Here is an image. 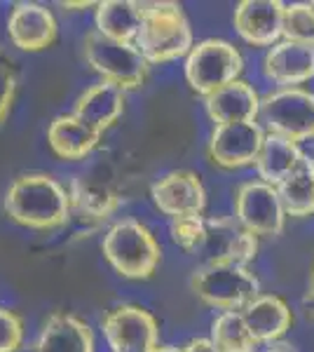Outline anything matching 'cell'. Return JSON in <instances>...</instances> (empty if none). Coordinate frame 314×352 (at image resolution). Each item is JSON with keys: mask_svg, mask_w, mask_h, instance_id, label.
<instances>
[{"mask_svg": "<svg viewBox=\"0 0 314 352\" xmlns=\"http://www.w3.org/2000/svg\"><path fill=\"white\" fill-rule=\"evenodd\" d=\"M192 294L223 312H242L260 296V282L247 265L211 263L202 265L190 277Z\"/></svg>", "mask_w": 314, "mask_h": 352, "instance_id": "cell-4", "label": "cell"}, {"mask_svg": "<svg viewBox=\"0 0 314 352\" xmlns=\"http://www.w3.org/2000/svg\"><path fill=\"white\" fill-rule=\"evenodd\" d=\"M211 343L218 352H256L258 340L254 338L251 329L242 312H221L211 322Z\"/></svg>", "mask_w": 314, "mask_h": 352, "instance_id": "cell-25", "label": "cell"}, {"mask_svg": "<svg viewBox=\"0 0 314 352\" xmlns=\"http://www.w3.org/2000/svg\"><path fill=\"white\" fill-rule=\"evenodd\" d=\"M256 252H258V237L244 230L237 221L225 217L204 219V235L197 252V256L204 261V265H247L249 261L256 258Z\"/></svg>", "mask_w": 314, "mask_h": 352, "instance_id": "cell-10", "label": "cell"}, {"mask_svg": "<svg viewBox=\"0 0 314 352\" xmlns=\"http://www.w3.org/2000/svg\"><path fill=\"white\" fill-rule=\"evenodd\" d=\"M71 195L54 176L21 174L5 192V214L33 230H54L68 223Z\"/></svg>", "mask_w": 314, "mask_h": 352, "instance_id": "cell-1", "label": "cell"}, {"mask_svg": "<svg viewBox=\"0 0 314 352\" xmlns=\"http://www.w3.org/2000/svg\"><path fill=\"white\" fill-rule=\"evenodd\" d=\"M242 315L247 320L254 338L265 345L282 340V336L293 324V315H291L287 300L272 296V294H260L254 303L242 310Z\"/></svg>", "mask_w": 314, "mask_h": 352, "instance_id": "cell-21", "label": "cell"}, {"mask_svg": "<svg viewBox=\"0 0 314 352\" xmlns=\"http://www.w3.org/2000/svg\"><path fill=\"white\" fill-rule=\"evenodd\" d=\"M284 10L279 0H242L235 8V28L244 43L272 47L284 31Z\"/></svg>", "mask_w": 314, "mask_h": 352, "instance_id": "cell-13", "label": "cell"}, {"mask_svg": "<svg viewBox=\"0 0 314 352\" xmlns=\"http://www.w3.org/2000/svg\"><path fill=\"white\" fill-rule=\"evenodd\" d=\"M265 136L267 134L258 122L216 124L207 146L209 160L223 169H242L256 164Z\"/></svg>", "mask_w": 314, "mask_h": 352, "instance_id": "cell-11", "label": "cell"}, {"mask_svg": "<svg viewBox=\"0 0 314 352\" xmlns=\"http://www.w3.org/2000/svg\"><path fill=\"white\" fill-rule=\"evenodd\" d=\"M287 217H310L314 214V157L302 153L298 167L277 186Z\"/></svg>", "mask_w": 314, "mask_h": 352, "instance_id": "cell-24", "label": "cell"}, {"mask_svg": "<svg viewBox=\"0 0 314 352\" xmlns=\"http://www.w3.org/2000/svg\"><path fill=\"white\" fill-rule=\"evenodd\" d=\"M24 340V322L16 312L0 308V352H16Z\"/></svg>", "mask_w": 314, "mask_h": 352, "instance_id": "cell-29", "label": "cell"}, {"mask_svg": "<svg viewBox=\"0 0 314 352\" xmlns=\"http://www.w3.org/2000/svg\"><path fill=\"white\" fill-rule=\"evenodd\" d=\"M144 26V3L106 0L96 5V31L120 43H136Z\"/></svg>", "mask_w": 314, "mask_h": 352, "instance_id": "cell-22", "label": "cell"}, {"mask_svg": "<svg viewBox=\"0 0 314 352\" xmlns=\"http://www.w3.org/2000/svg\"><path fill=\"white\" fill-rule=\"evenodd\" d=\"M260 122L270 134L293 144L314 139V92L302 87L277 89L262 96Z\"/></svg>", "mask_w": 314, "mask_h": 352, "instance_id": "cell-7", "label": "cell"}, {"mask_svg": "<svg viewBox=\"0 0 314 352\" xmlns=\"http://www.w3.org/2000/svg\"><path fill=\"white\" fill-rule=\"evenodd\" d=\"M284 41L310 45L314 47V5L312 3H291L284 10Z\"/></svg>", "mask_w": 314, "mask_h": 352, "instance_id": "cell-26", "label": "cell"}, {"mask_svg": "<svg viewBox=\"0 0 314 352\" xmlns=\"http://www.w3.org/2000/svg\"><path fill=\"white\" fill-rule=\"evenodd\" d=\"M262 76L282 89L298 87L314 78V47L291 41H279L262 56Z\"/></svg>", "mask_w": 314, "mask_h": 352, "instance_id": "cell-14", "label": "cell"}, {"mask_svg": "<svg viewBox=\"0 0 314 352\" xmlns=\"http://www.w3.org/2000/svg\"><path fill=\"white\" fill-rule=\"evenodd\" d=\"M262 96L247 80H235L204 99L209 118L216 124L256 122L260 116Z\"/></svg>", "mask_w": 314, "mask_h": 352, "instance_id": "cell-16", "label": "cell"}, {"mask_svg": "<svg viewBox=\"0 0 314 352\" xmlns=\"http://www.w3.org/2000/svg\"><path fill=\"white\" fill-rule=\"evenodd\" d=\"M262 352H298L293 343H287V340H275V343H267Z\"/></svg>", "mask_w": 314, "mask_h": 352, "instance_id": "cell-32", "label": "cell"}, {"mask_svg": "<svg viewBox=\"0 0 314 352\" xmlns=\"http://www.w3.org/2000/svg\"><path fill=\"white\" fill-rule=\"evenodd\" d=\"M155 352H181V348H174V345H159Z\"/></svg>", "mask_w": 314, "mask_h": 352, "instance_id": "cell-34", "label": "cell"}, {"mask_svg": "<svg viewBox=\"0 0 314 352\" xmlns=\"http://www.w3.org/2000/svg\"><path fill=\"white\" fill-rule=\"evenodd\" d=\"M181 352H218V350L211 343V338H192L181 348Z\"/></svg>", "mask_w": 314, "mask_h": 352, "instance_id": "cell-31", "label": "cell"}, {"mask_svg": "<svg viewBox=\"0 0 314 352\" xmlns=\"http://www.w3.org/2000/svg\"><path fill=\"white\" fill-rule=\"evenodd\" d=\"M150 197L155 207L164 217L183 219V217H202L207 207V190L195 172L179 169L157 179L150 188Z\"/></svg>", "mask_w": 314, "mask_h": 352, "instance_id": "cell-12", "label": "cell"}, {"mask_svg": "<svg viewBox=\"0 0 314 352\" xmlns=\"http://www.w3.org/2000/svg\"><path fill=\"white\" fill-rule=\"evenodd\" d=\"M300 157H302V151L298 144H293V141H289V139H282V136H277V134H267L254 167H256V172H258L260 181H265V184L277 188V186L298 167Z\"/></svg>", "mask_w": 314, "mask_h": 352, "instance_id": "cell-23", "label": "cell"}, {"mask_svg": "<svg viewBox=\"0 0 314 352\" xmlns=\"http://www.w3.org/2000/svg\"><path fill=\"white\" fill-rule=\"evenodd\" d=\"M244 68V59L232 43L221 38H207L197 43L186 56V80L192 92L199 96H211L225 85L239 80V73Z\"/></svg>", "mask_w": 314, "mask_h": 352, "instance_id": "cell-5", "label": "cell"}, {"mask_svg": "<svg viewBox=\"0 0 314 352\" xmlns=\"http://www.w3.org/2000/svg\"><path fill=\"white\" fill-rule=\"evenodd\" d=\"M99 3H61L64 10H87V8H96Z\"/></svg>", "mask_w": 314, "mask_h": 352, "instance_id": "cell-33", "label": "cell"}, {"mask_svg": "<svg viewBox=\"0 0 314 352\" xmlns=\"http://www.w3.org/2000/svg\"><path fill=\"white\" fill-rule=\"evenodd\" d=\"M101 252L117 275L127 280H148L155 275L162 252L150 230L136 219H122L106 230Z\"/></svg>", "mask_w": 314, "mask_h": 352, "instance_id": "cell-3", "label": "cell"}, {"mask_svg": "<svg viewBox=\"0 0 314 352\" xmlns=\"http://www.w3.org/2000/svg\"><path fill=\"white\" fill-rule=\"evenodd\" d=\"M104 338L111 352H155L159 329L155 317L139 305H117L101 320Z\"/></svg>", "mask_w": 314, "mask_h": 352, "instance_id": "cell-9", "label": "cell"}, {"mask_svg": "<svg viewBox=\"0 0 314 352\" xmlns=\"http://www.w3.org/2000/svg\"><path fill=\"white\" fill-rule=\"evenodd\" d=\"M312 5H314V3H312Z\"/></svg>", "mask_w": 314, "mask_h": 352, "instance_id": "cell-35", "label": "cell"}, {"mask_svg": "<svg viewBox=\"0 0 314 352\" xmlns=\"http://www.w3.org/2000/svg\"><path fill=\"white\" fill-rule=\"evenodd\" d=\"M99 139L101 134L89 127L85 120H80L78 116H73V113L71 116L54 118L47 129V141H49V148L54 151V155L71 162L85 160L96 148Z\"/></svg>", "mask_w": 314, "mask_h": 352, "instance_id": "cell-20", "label": "cell"}, {"mask_svg": "<svg viewBox=\"0 0 314 352\" xmlns=\"http://www.w3.org/2000/svg\"><path fill=\"white\" fill-rule=\"evenodd\" d=\"M16 94V68L14 61L5 52H0V127L8 120L10 109Z\"/></svg>", "mask_w": 314, "mask_h": 352, "instance_id": "cell-28", "label": "cell"}, {"mask_svg": "<svg viewBox=\"0 0 314 352\" xmlns=\"http://www.w3.org/2000/svg\"><path fill=\"white\" fill-rule=\"evenodd\" d=\"M8 36L14 47L40 52L56 41V19L40 3H16L8 16Z\"/></svg>", "mask_w": 314, "mask_h": 352, "instance_id": "cell-15", "label": "cell"}, {"mask_svg": "<svg viewBox=\"0 0 314 352\" xmlns=\"http://www.w3.org/2000/svg\"><path fill=\"white\" fill-rule=\"evenodd\" d=\"M136 50L148 64H169L188 56L195 47L192 28L179 3H144V26L136 38Z\"/></svg>", "mask_w": 314, "mask_h": 352, "instance_id": "cell-2", "label": "cell"}, {"mask_svg": "<svg viewBox=\"0 0 314 352\" xmlns=\"http://www.w3.org/2000/svg\"><path fill=\"white\" fill-rule=\"evenodd\" d=\"M31 352H94L92 329L68 312H52Z\"/></svg>", "mask_w": 314, "mask_h": 352, "instance_id": "cell-17", "label": "cell"}, {"mask_svg": "<svg viewBox=\"0 0 314 352\" xmlns=\"http://www.w3.org/2000/svg\"><path fill=\"white\" fill-rule=\"evenodd\" d=\"M71 207L89 221H108L120 207V195L111 181L87 172L71 181Z\"/></svg>", "mask_w": 314, "mask_h": 352, "instance_id": "cell-18", "label": "cell"}, {"mask_svg": "<svg viewBox=\"0 0 314 352\" xmlns=\"http://www.w3.org/2000/svg\"><path fill=\"white\" fill-rule=\"evenodd\" d=\"M122 111H124V92L115 87V85L101 80L78 96L73 116H78L80 120H85L92 129L104 134L108 127H113L117 122Z\"/></svg>", "mask_w": 314, "mask_h": 352, "instance_id": "cell-19", "label": "cell"}, {"mask_svg": "<svg viewBox=\"0 0 314 352\" xmlns=\"http://www.w3.org/2000/svg\"><path fill=\"white\" fill-rule=\"evenodd\" d=\"M85 61L104 78L106 82L124 89H136L148 78V61L141 56L136 45L111 41L99 31L87 33L82 43Z\"/></svg>", "mask_w": 314, "mask_h": 352, "instance_id": "cell-6", "label": "cell"}, {"mask_svg": "<svg viewBox=\"0 0 314 352\" xmlns=\"http://www.w3.org/2000/svg\"><path fill=\"white\" fill-rule=\"evenodd\" d=\"M235 221L256 237H277L287 226V209L275 186L256 179L235 192Z\"/></svg>", "mask_w": 314, "mask_h": 352, "instance_id": "cell-8", "label": "cell"}, {"mask_svg": "<svg viewBox=\"0 0 314 352\" xmlns=\"http://www.w3.org/2000/svg\"><path fill=\"white\" fill-rule=\"evenodd\" d=\"M171 240L179 244L186 254L197 256L199 244H202L204 235V217H183V219H174L169 226Z\"/></svg>", "mask_w": 314, "mask_h": 352, "instance_id": "cell-27", "label": "cell"}, {"mask_svg": "<svg viewBox=\"0 0 314 352\" xmlns=\"http://www.w3.org/2000/svg\"><path fill=\"white\" fill-rule=\"evenodd\" d=\"M302 310H305L307 320L314 322V263H312V270H310V282H307V292L302 296Z\"/></svg>", "mask_w": 314, "mask_h": 352, "instance_id": "cell-30", "label": "cell"}]
</instances>
